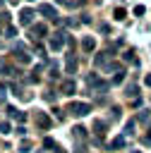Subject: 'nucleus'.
I'll use <instances>...</instances> for the list:
<instances>
[{"instance_id":"obj_1","label":"nucleus","mask_w":151,"mask_h":153,"mask_svg":"<svg viewBox=\"0 0 151 153\" xmlns=\"http://www.w3.org/2000/svg\"><path fill=\"white\" fill-rule=\"evenodd\" d=\"M67 112L74 115V117H84V115L91 112V103H77V100H72V103H67Z\"/></svg>"},{"instance_id":"obj_2","label":"nucleus","mask_w":151,"mask_h":153,"mask_svg":"<svg viewBox=\"0 0 151 153\" xmlns=\"http://www.w3.org/2000/svg\"><path fill=\"white\" fill-rule=\"evenodd\" d=\"M34 17H36V14H34V10L24 7V10L19 12V24H22V26H31V24H34Z\"/></svg>"},{"instance_id":"obj_3","label":"nucleus","mask_w":151,"mask_h":153,"mask_svg":"<svg viewBox=\"0 0 151 153\" xmlns=\"http://www.w3.org/2000/svg\"><path fill=\"white\" fill-rule=\"evenodd\" d=\"M14 55H17V62H22V65H29V62H31V55L24 50V45H22V43H17V45H14Z\"/></svg>"},{"instance_id":"obj_4","label":"nucleus","mask_w":151,"mask_h":153,"mask_svg":"<svg viewBox=\"0 0 151 153\" xmlns=\"http://www.w3.org/2000/svg\"><path fill=\"white\" fill-rule=\"evenodd\" d=\"M38 12H41L46 19H53V22L58 19V10H55L53 5H41V7H38Z\"/></svg>"},{"instance_id":"obj_5","label":"nucleus","mask_w":151,"mask_h":153,"mask_svg":"<svg viewBox=\"0 0 151 153\" xmlns=\"http://www.w3.org/2000/svg\"><path fill=\"white\" fill-rule=\"evenodd\" d=\"M43 36H48L46 24H34V26H31V38H34V41H38V38H43Z\"/></svg>"},{"instance_id":"obj_6","label":"nucleus","mask_w":151,"mask_h":153,"mask_svg":"<svg viewBox=\"0 0 151 153\" xmlns=\"http://www.w3.org/2000/svg\"><path fill=\"white\" fill-rule=\"evenodd\" d=\"M65 57H67V60H65V72H67V74H74V72H77V57H74L72 53H67Z\"/></svg>"},{"instance_id":"obj_7","label":"nucleus","mask_w":151,"mask_h":153,"mask_svg":"<svg viewBox=\"0 0 151 153\" xmlns=\"http://www.w3.org/2000/svg\"><path fill=\"white\" fill-rule=\"evenodd\" d=\"M36 124H38L41 129H48V127H53V120H50L48 115H43V112H36Z\"/></svg>"},{"instance_id":"obj_8","label":"nucleus","mask_w":151,"mask_h":153,"mask_svg":"<svg viewBox=\"0 0 151 153\" xmlns=\"http://www.w3.org/2000/svg\"><path fill=\"white\" fill-rule=\"evenodd\" d=\"M93 48H96V41H93L91 36H84V38H81V50H84V53H93Z\"/></svg>"},{"instance_id":"obj_9","label":"nucleus","mask_w":151,"mask_h":153,"mask_svg":"<svg viewBox=\"0 0 151 153\" xmlns=\"http://www.w3.org/2000/svg\"><path fill=\"white\" fill-rule=\"evenodd\" d=\"M105 129H108V124H105V122H101V120H96V122H93V131H96V136L105 139Z\"/></svg>"},{"instance_id":"obj_10","label":"nucleus","mask_w":151,"mask_h":153,"mask_svg":"<svg viewBox=\"0 0 151 153\" xmlns=\"http://www.w3.org/2000/svg\"><path fill=\"white\" fill-rule=\"evenodd\" d=\"M74 91H77L74 81H72V79H65V81H62V93H65V96H72Z\"/></svg>"},{"instance_id":"obj_11","label":"nucleus","mask_w":151,"mask_h":153,"mask_svg":"<svg viewBox=\"0 0 151 153\" xmlns=\"http://www.w3.org/2000/svg\"><path fill=\"white\" fill-rule=\"evenodd\" d=\"M48 45H50L53 50H62V41H60V36H58V33H55V36H50Z\"/></svg>"},{"instance_id":"obj_12","label":"nucleus","mask_w":151,"mask_h":153,"mask_svg":"<svg viewBox=\"0 0 151 153\" xmlns=\"http://www.w3.org/2000/svg\"><path fill=\"white\" fill-rule=\"evenodd\" d=\"M127 146V139L125 136H117V139H113V143H110V148H115V151H120V148H125Z\"/></svg>"},{"instance_id":"obj_13","label":"nucleus","mask_w":151,"mask_h":153,"mask_svg":"<svg viewBox=\"0 0 151 153\" xmlns=\"http://www.w3.org/2000/svg\"><path fill=\"white\" fill-rule=\"evenodd\" d=\"M137 93H139V86H134V84H132V86H127V88H125V96H127V98H132V100H134V98H137Z\"/></svg>"},{"instance_id":"obj_14","label":"nucleus","mask_w":151,"mask_h":153,"mask_svg":"<svg viewBox=\"0 0 151 153\" xmlns=\"http://www.w3.org/2000/svg\"><path fill=\"white\" fill-rule=\"evenodd\" d=\"M134 129H137V122L129 120V122L125 124V136H134Z\"/></svg>"},{"instance_id":"obj_15","label":"nucleus","mask_w":151,"mask_h":153,"mask_svg":"<svg viewBox=\"0 0 151 153\" xmlns=\"http://www.w3.org/2000/svg\"><path fill=\"white\" fill-rule=\"evenodd\" d=\"M113 17H115L117 22H122V19L127 17V12H125V7H115V12H113Z\"/></svg>"},{"instance_id":"obj_16","label":"nucleus","mask_w":151,"mask_h":153,"mask_svg":"<svg viewBox=\"0 0 151 153\" xmlns=\"http://www.w3.org/2000/svg\"><path fill=\"white\" fill-rule=\"evenodd\" d=\"M86 84H89V86H98V84H101L98 74H86Z\"/></svg>"},{"instance_id":"obj_17","label":"nucleus","mask_w":151,"mask_h":153,"mask_svg":"<svg viewBox=\"0 0 151 153\" xmlns=\"http://www.w3.org/2000/svg\"><path fill=\"white\" fill-rule=\"evenodd\" d=\"M43 100H46V103H55V100H58V93H55V91H46V93H43Z\"/></svg>"},{"instance_id":"obj_18","label":"nucleus","mask_w":151,"mask_h":153,"mask_svg":"<svg viewBox=\"0 0 151 153\" xmlns=\"http://www.w3.org/2000/svg\"><path fill=\"white\" fill-rule=\"evenodd\" d=\"M5 112H7V117H12V120H17V117L22 115V112H19L14 105H7V110H5Z\"/></svg>"},{"instance_id":"obj_19","label":"nucleus","mask_w":151,"mask_h":153,"mask_svg":"<svg viewBox=\"0 0 151 153\" xmlns=\"http://www.w3.org/2000/svg\"><path fill=\"white\" fill-rule=\"evenodd\" d=\"M72 131H74V136H77V139H86V129H84L81 124H77Z\"/></svg>"},{"instance_id":"obj_20","label":"nucleus","mask_w":151,"mask_h":153,"mask_svg":"<svg viewBox=\"0 0 151 153\" xmlns=\"http://www.w3.org/2000/svg\"><path fill=\"white\" fill-rule=\"evenodd\" d=\"M31 148H34V143H31V141H29V139H24V141H22V143H19V151H22V153H29V151H31Z\"/></svg>"},{"instance_id":"obj_21","label":"nucleus","mask_w":151,"mask_h":153,"mask_svg":"<svg viewBox=\"0 0 151 153\" xmlns=\"http://www.w3.org/2000/svg\"><path fill=\"white\" fill-rule=\"evenodd\" d=\"M43 148H55V151H58V143H55V139L46 136V139H43Z\"/></svg>"},{"instance_id":"obj_22","label":"nucleus","mask_w":151,"mask_h":153,"mask_svg":"<svg viewBox=\"0 0 151 153\" xmlns=\"http://www.w3.org/2000/svg\"><path fill=\"white\" fill-rule=\"evenodd\" d=\"M2 33H5L7 38H14V36H17V29H14V26H5V29H2Z\"/></svg>"},{"instance_id":"obj_23","label":"nucleus","mask_w":151,"mask_h":153,"mask_svg":"<svg viewBox=\"0 0 151 153\" xmlns=\"http://www.w3.org/2000/svg\"><path fill=\"white\" fill-rule=\"evenodd\" d=\"M122 79H125V69H120V72H115V76H113V81H110V84H120Z\"/></svg>"},{"instance_id":"obj_24","label":"nucleus","mask_w":151,"mask_h":153,"mask_svg":"<svg viewBox=\"0 0 151 153\" xmlns=\"http://www.w3.org/2000/svg\"><path fill=\"white\" fill-rule=\"evenodd\" d=\"M149 112H151V110H139L137 120H139V122H149Z\"/></svg>"},{"instance_id":"obj_25","label":"nucleus","mask_w":151,"mask_h":153,"mask_svg":"<svg viewBox=\"0 0 151 153\" xmlns=\"http://www.w3.org/2000/svg\"><path fill=\"white\" fill-rule=\"evenodd\" d=\"M122 57H125L127 62H134V65H137V57H134V50H127V53H125Z\"/></svg>"},{"instance_id":"obj_26","label":"nucleus","mask_w":151,"mask_h":153,"mask_svg":"<svg viewBox=\"0 0 151 153\" xmlns=\"http://www.w3.org/2000/svg\"><path fill=\"white\" fill-rule=\"evenodd\" d=\"M10 131H12L10 122H0V134H10Z\"/></svg>"},{"instance_id":"obj_27","label":"nucleus","mask_w":151,"mask_h":153,"mask_svg":"<svg viewBox=\"0 0 151 153\" xmlns=\"http://www.w3.org/2000/svg\"><path fill=\"white\" fill-rule=\"evenodd\" d=\"M132 12H134L137 17H144V12H146V7H144V5H137V7L132 10Z\"/></svg>"},{"instance_id":"obj_28","label":"nucleus","mask_w":151,"mask_h":153,"mask_svg":"<svg viewBox=\"0 0 151 153\" xmlns=\"http://www.w3.org/2000/svg\"><path fill=\"white\" fill-rule=\"evenodd\" d=\"M48 76H50V79H58V76H60V74H58V67H55V65H50V74H48Z\"/></svg>"},{"instance_id":"obj_29","label":"nucleus","mask_w":151,"mask_h":153,"mask_svg":"<svg viewBox=\"0 0 151 153\" xmlns=\"http://www.w3.org/2000/svg\"><path fill=\"white\" fill-rule=\"evenodd\" d=\"M141 143H144V146H151V134H146V136L141 139Z\"/></svg>"},{"instance_id":"obj_30","label":"nucleus","mask_w":151,"mask_h":153,"mask_svg":"<svg viewBox=\"0 0 151 153\" xmlns=\"http://www.w3.org/2000/svg\"><path fill=\"white\" fill-rule=\"evenodd\" d=\"M79 22H81V24H91V17H89V14H84V17L79 19Z\"/></svg>"},{"instance_id":"obj_31","label":"nucleus","mask_w":151,"mask_h":153,"mask_svg":"<svg viewBox=\"0 0 151 153\" xmlns=\"http://www.w3.org/2000/svg\"><path fill=\"white\" fill-rule=\"evenodd\" d=\"M110 112H113V120H117V117H120V108H113Z\"/></svg>"},{"instance_id":"obj_32","label":"nucleus","mask_w":151,"mask_h":153,"mask_svg":"<svg viewBox=\"0 0 151 153\" xmlns=\"http://www.w3.org/2000/svg\"><path fill=\"white\" fill-rule=\"evenodd\" d=\"M5 91H7V84H0V98L5 96Z\"/></svg>"},{"instance_id":"obj_33","label":"nucleus","mask_w":151,"mask_h":153,"mask_svg":"<svg viewBox=\"0 0 151 153\" xmlns=\"http://www.w3.org/2000/svg\"><path fill=\"white\" fill-rule=\"evenodd\" d=\"M144 84H146V86H151V74H149V76L144 79Z\"/></svg>"},{"instance_id":"obj_34","label":"nucleus","mask_w":151,"mask_h":153,"mask_svg":"<svg viewBox=\"0 0 151 153\" xmlns=\"http://www.w3.org/2000/svg\"><path fill=\"white\" fill-rule=\"evenodd\" d=\"M58 2H67V0H58Z\"/></svg>"},{"instance_id":"obj_35","label":"nucleus","mask_w":151,"mask_h":153,"mask_svg":"<svg viewBox=\"0 0 151 153\" xmlns=\"http://www.w3.org/2000/svg\"><path fill=\"white\" fill-rule=\"evenodd\" d=\"M132 153H141V151H132Z\"/></svg>"},{"instance_id":"obj_36","label":"nucleus","mask_w":151,"mask_h":153,"mask_svg":"<svg viewBox=\"0 0 151 153\" xmlns=\"http://www.w3.org/2000/svg\"><path fill=\"white\" fill-rule=\"evenodd\" d=\"M26 2H34V0H26Z\"/></svg>"},{"instance_id":"obj_37","label":"nucleus","mask_w":151,"mask_h":153,"mask_svg":"<svg viewBox=\"0 0 151 153\" xmlns=\"http://www.w3.org/2000/svg\"><path fill=\"white\" fill-rule=\"evenodd\" d=\"M0 48H2V43H0Z\"/></svg>"},{"instance_id":"obj_38","label":"nucleus","mask_w":151,"mask_h":153,"mask_svg":"<svg viewBox=\"0 0 151 153\" xmlns=\"http://www.w3.org/2000/svg\"><path fill=\"white\" fill-rule=\"evenodd\" d=\"M0 31H2V29H0Z\"/></svg>"}]
</instances>
